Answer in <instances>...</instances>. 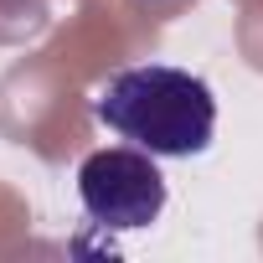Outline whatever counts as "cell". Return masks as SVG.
<instances>
[{
	"label": "cell",
	"mask_w": 263,
	"mask_h": 263,
	"mask_svg": "<svg viewBox=\"0 0 263 263\" xmlns=\"http://www.w3.org/2000/svg\"><path fill=\"white\" fill-rule=\"evenodd\" d=\"M78 201L93 227L103 232H140L160 222L165 212V176L150 150L140 145H114L93 150L78 165Z\"/></svg>",
	"instance_id": "obj_2"
},
{
	"label": "cell",
	"mask_w": 263,
	"mask_h": 263,
	"mask_svg": "<svg viewBox=\"0 0 263 263\" xmlns=\"http://www.w3.org/2000/svg\"><path fill=\"white\" fill-rule=\"evenodd\" d=\"M93 114L119 140L150 150L155 160H191L217 135V98L206 78L165 62L114 72L93 93Z\"/></svg>",
	"instance_id": "obj_1"
}]
</instances>
